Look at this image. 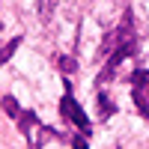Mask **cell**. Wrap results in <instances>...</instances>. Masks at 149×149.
I'll return each mask as SVG.
<instances>
[{
	"mask_svg": "<svg viewBox=\"0 0 149 149\" xmlns=\"http://www.w3.org/2000/svg\"><path fill=\"white\" fill-rule=\"evenodd\" d=\"M131 42H140L137 39V30H134V18H131V9L122 12V21L116 24L113 30H110L104 39H102V48H98V60H107L113 51H119V48H125Z\"/></svg>",
	"mask_w": 149,
	"mask_h": 149,
	"instance_id": "7a4b0ae2",
	"label": "cell"
},
{
	"mask_svg": "<svg viewBox=\"0 0 149 149\" xmlns=\"http://www.w3.org/2000/svg\"><path fill=\"white\" fill-rule=\"evenodd\" d=\"M0 107L6 110V116H9V119H18V113L24 110V107L18 104V98H15V95H3V98H0Z\"/></svg>",
	"mask_w": 149,
	"mask_h": 149,
	"instance_id": "8992f818",
	"label": "cell"
},
{
	"mask_svg": "<svg viewBox=\"0 0 149 149\" xmlns=\"http://www.w3.org/2000/svg\"><path fill=\"white\" fill-rule=\"evenodd\" d=\"M18 131L27 137V149H42L48 140H69V134H60L54 125H45V122H39V116L33 113V110H21L18 113Z\"/></svg>",
	"mask_w": 149,
	"mask_h": 149,
	"instance_id": "6da1fadb",
	"label": "cell"
},
{
	"mask_svg": "<svg viewBox=\"0 0 149 149\" xmlns=\"http://www.w3.org/2000/svg\"><path fill=\"white\" fill-rule=\"evenodd\" d=\"M57 3H60V0H36V12H39V21H42V24H48V21L54 18Z\"/></svg>",
	"mask_w": 149,
	"mask_h": 149,
	"instance_id": "5b68a950",
	"label": "cell"
},
{
	"mask_svg": "<svg viewBox=\"0 0 149 149\" xmlns=\"http://www.w3.org/2000/svg\"><path fill=\"white\" fill-rule=\"evenodd\" d=\"M113 110H116V104L107 98V93H104V90H98V119H107Z\"/></svg>",
	"mask_w": 149,
	"mask_h": 149,
	"instance_id": "52a82bcc",
	"label": "cell"
},
{
	"mask_svg": "<svg viewBox=\"0 0 149 149\" xmlns=\"http://www.w3.org/2000/svg\"><path fill=\"white\" fill-rule=\"evenodd\" d=\"M69 143L72 149H90V137H84V134H69Z\"/></svg>",
	"mask_w": 149,
	"mask_h": 149,
	"instance_id": "ba28073f",
	"label": "cell"
},
{
	"mask_svg": "<svg viewBox=\"0 0 149 149\" xmlns=\"http://www.w3.org/2000/svg\"><path fill=\"white\" fill-rule=\"evenodd\" d=\"M57 69L63 72V74H66V72H74V60H72V57H57Z\"/></svg>",
	"mask_w": 149,
	"mask_h": 149,
	"instance_id": "9c48e42d",
	"label": "cell"
},
{
	"mask_svg": "<svg viewBox=\"0 0 149 149\" xmlns=\"http://www.w3.org/2000/svg\"><path fill=\"white\" fill-rule=\"evenodd\" d=\"M60 113H63V119H69L74 128H78V134H84V137H90V131H93V125H90V116L84 113V107L74 102V95H72V84L66 81V93H63V98H60Z\"/></svg>",
	"mask_w": 149,
	"mask_h": 149,
	"instance_id": "3957f363",
	"label": "cell"
},
{
	"mask_svg": "<svg viewBox=\"0 0 149 149\" xmlns=\"http://www.w3.org/2000/svg\"><path fill=\"white\" fill-rule=\"evenodd\" d=\"M128 81H131V98H134V104H137V110L149 119V69H134Z\"/></svg>",
	"mask_w": 149,
	"mask_h": 149,
	"instance_id": "277c9868",
	"label": "cell"
}]
</instances>
